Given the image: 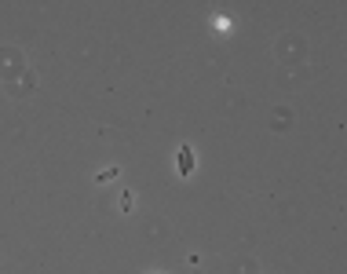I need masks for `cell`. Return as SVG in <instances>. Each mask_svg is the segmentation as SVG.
I'll list each match as a JSON object with an SVG mask.
<instances>
[{
    "instance_id": "6da1fadb",
    "label": "cell",
    "mask_w": 347,
    "mask_h": 274,
    "mask_svg": "<svg viewBox=\"0 0 347 274\" xmlns=\"http://www.w3.org/2000/svg\"><path fill=\"white\" fill-rule=\"evenodd\" d=\"M176 165H179V176H183V179L194 176V146H190V143H179V150H176Z\"/></svg>"
},
{
    "instance_id": "7a4b0ae2",
    "label": "cell",
    "mask_w": 347,
    "mask_h": 274,
    "mask_svg": "<svg viewBox=\"0 0 347 274\" xmlns=\"http://www.w3.org/2000/svg\"><path fill=\"white\" fill-rule=\"evenodd\" d=\"M114 179H121V168H117V165L102 168V172H95V183H99V187H102V183H114Z\"/></svg>"
},
{
    "instance_id": "3957f363",
    "label": "cell",
    "mask_w": 347,
    "mask_h": 274,
    "mask_svg": "<svg viewBox=\"0 0 347 274\" xmlns=\"http://www.w3.org/2000/svg\"><path fill=\"white\" fill-rule=\"evenodd\" d=\"M132 205H136V197H132V190H124V197H121V209H124V212H132Z\"/></svg>"
},
{
    "instance_id": "277c9868",
    "label": "cell",
    "mask_w": 347,
    "mask_h": 274,
    "mask_svg": "<svg viewBox=\"0 0 347 274\" xmlns=\"http://www.w3.org/2000/svg\"><path fill=\"white\" fill-rule=\"evenodd\" d=\"M146 274H157V270H146Z\"/></svg>"
}]
</instances>
